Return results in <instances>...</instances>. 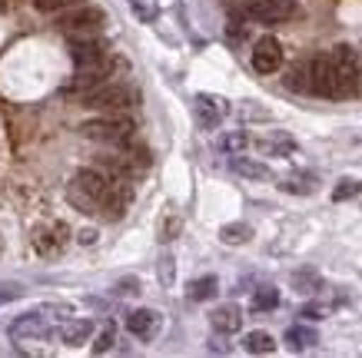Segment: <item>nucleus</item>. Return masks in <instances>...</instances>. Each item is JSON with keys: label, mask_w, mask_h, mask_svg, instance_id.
<instances>
[{"label": "nucleus", "mask_w": 362, "mask_h": 358, "mask_svg": "<svg viewBox=\"0 0 362 358\" xmlns=\"http://www.w3.org/2000/svg\"><path fill=\"white\" fill-rule=\"evenodd\" d=\"M293 150H296V143L289 140V136H269V140H259V153H263V156H289Z\"/></svg>", "instance_id": "5701e85b"}, {"label": "nucleus", "mask_w": 362, "mask_h": 358, "mask_svg": "<svg viewBox=\"0 0 362 358\" xmlns=\"http://www.w3.org/2000/svg\"><path fill=\"white\" fill-rule=\"evenodd\" d=\"M209 326L216 328L220 335H233V332L243 328V312L236 305H220V309L209 312Z\"/></svg>", "instance_id": "2eb2a0df"}, {"label": "nucleus", "mask_w": 362, "mask_h": 358, "mask_svg": "<svg viewBox=\"0 0 362 358\" xmlns=\"http://www.w3.org/2000/svg\"><path fill=\"white\" fill-rule=\"evenodd\" d=\"M33 249L40 252V256H60L66 249V239H70V229L66 222H44V226L33 229Z\"/></svg>", "instance_id": "1a4fd4ad"}, {"label": "nucleus", "mask_w": 362, "mask_h": 358, "mask_svg": "<svg viewBox=\"0 0 362 358\" xmlns=\"http://www.w3.org/2000/svg\"><path fill=\"white\" fill-rule=\"evenodd\" d=\"M220 239L226 246H246L252 239V229L246 226V222H226V226L220 229Z\"/></svg>", "instance_id": "4be33fe9"}, {"label": "nucleus", "mask_w": 362, "mask_h": 358, "mask_svg": "<svg viewBox=\"0 0 362 358\" xmlns=\"http://www.w3.org/2000/svg\"><path fill=\"white\" fill-rule=\"evenodd\" d=\"M50 328H47V318L40 312H27V315H17L11 326V335L13 338H44Z\"/></svg>", "instance_id": "4468645a"}, {"label": "nucleus", "mask_w": 362, "mask_h": 358, "mask_svg": "<svg viewBox=\"0 0 362 358\" xmlns=\"http://www.w3.org/2000/svg\"><path fill=\"white\" fill-rule=\"evenodd\" d=\"M309 90L326 100H346V90H342L339 76H336V66H332L329 54H316L309 60Z\"/></svg>", "instance_id": "39448f33"}, {"label": "nucleus", "mask_w": 362, "mask_h": 358, "mask_svg": "<svg viewBox=\"0 0 362 358\" xmlns=\"http://www.w3.org/2000/svg\"><path fill=\"white\" fill-rule=\"evenodd\" d=\"M226 113H230V107H226L223 97H213V93H197L193 97V117H197L199 130H216Z\"/></svg>", "instance_id": "9d476101"}, {"label": "nucleus", "mask_w": 362, "mask_h": 358, "mask_svg": "<svg viewBox=\"0 0 362 358\" xmlns=\"http://www.w3.org/2000/svg\"><path fill=\"white\" fill-rule=\"evenodd\" d=\"M90 335H93V322H90V318H77V322H66V326L60 328V338H64L70 348H80Z\"/></svg>", "instance_id": "f3484780"}, {"label": "nucleus", "mask_w": 362, "mask_h": 358, "mask_svg": "<svg viewBox=\"0 0 362 358\" xmlns=\"http://www.w3.org/2000/svg\"><path fill=\"white\" fill-rule=\"evenodd\" d=\"M176 232H180V219H166L163 226H160V239H163V242L176 239Z\"/></svg>", "instance_id": "2f4dec72"}, {"label": "nucleus", "mask_w": 362, "mask_h": 358, "mask_svg": "<svg viewBox=\"0 0 362 358\" xmlns=\"http://www.w3.org/2000/svg\"><path fill=\"white\" fill-rule=\"evenodd\" d=\"M332 66H336V76H339V83H342V90H346V97H352L356 90H359V56H356V50L352 47H336L332 50Z\"/></svg>", "instance_id": "9b49d317"}, {"label": "nucleus", "mask_w": 362, "mask_h": 358, "mask_svg": "<svg viewBox=\"0 0 362 358\" xmlns=\"http://www.w3.org/2000/svg\"><path fill=\"white\" fill-rule=\"evenodd\" d=\"M17 289H7V292H4V285H0V302H11V299H17Z\"/></svg>", "instance_id": "c9c22d12"}, {"label": "nucleus", "mask_w": 362, "mask_h": 358, "mask_svg": "<svg viewBox=\"0 0 362 358\" xmlns=\"http://www.w3.org/2000/svg\"><path fill=\"white\" fill-rule=\"evenodd\" d=\"M70 60L77 66V73H110V50L100 44L97 37H70Z\"/></svg>", "instance_id": "7ed1b4c3"}, {"label": "nucleus", "mask_w": 362, "mask_h": 358, "mask_svg": "<svg viewBox=\"0 0 362 358\" xmlns=\"http://www.w3.org/2000/svg\"><path fill=\"white\" fill-rule=\"evenodd\" d=\"M0 252H4V236H0Z\"/></svg>", "instance_id": "e433bc0d"}, {"label": "nucleus", "mask_w": 362, "mask_h": 358, "mask_svg": "<svg viewBox=\"0 0 362 358\" xmlns=\"http://www.w3.org/2000/svg\"><path fill=\"white\" fill-rule=\"evenodd\" d=\"M77 4L80 0H33V7L44 13H64V11H70V7H77Z\"/></svg>", "instance_id": "c85d7f7f"}, {"label": "nucleus", "mask_w": 362, "mask_h": 358, "mask_svg": "<svg viewBox=\"0 0 362 358\" xmlns=\"http://www.w3.org/2000/svg\"><path fill=\"white\" fill-rule=\"evenodd\" d=\"M243 348H246L250 355H273L276 338L269 335V332H263V328H256V332H250V335H243Z\"/></svg>", "instance_id": "6ab92c4d"}, {"label": "nucleus", "mask_w": 362, "mask_h": 358, "mask_svg": "<svg viewBox=\"0 0 362 358\" xmlns=\"http://www.w3.org/2000/svg\"><path fill=\"white\" fill-rule=\"evenodd\" d=\"M216 289H220L216 275H199V279H193V282L187 285V299L189 302H209V299L216 295Z\"/></svg>", "instance_id": "a211bd4d"}, {"label": "nucleus", "mask_w": 362, "mask_h": 358, "mask_svg": "<svg viewBox=\"0 0 362 358\" xmlns=\"http://www.w3.org/2000/svg\"><path fill=\"white\" fill-rule=\"evenodd\" d=\"M293 285H296V292L303 295H313L319 289V275L313 269H303V272H293Z\"/></svg>", "instance_id": "bb28decb"}, {"label": "nucleus", "mask_w": 362, "mask_h": 358, "mask_svg": "<svg viewBox=\"0 0 362 358\" xmlns=\"http://www.w3.org/2000/svg\"><path fill=\"white\" fill-rule=\"evenodd\" d=\"M160 326H163V318H160V312H153V309H133V312L127 315V332H130L133 338H140V342L156 338Z\"/></svg>", "instance_id": "ddd939ff"}, {"label": "nucleus", "mask_w": 362, "mask_h": 358, "mask_svg": "<svg viewBox=\"0 0 362 358\" xmlns=\"http://www.w3.org/2000/svg\"><path fill=\"white\" fill-rule=\"evenodd\" d=\"M316 342H319L316 328H309V326H293V328H286V345L293 348V352H306V348H313Z\"/></svg>", "instance_id": "aec40b11"}, {"label": "nucleus", "mask_w": 362, "mask_h": 358, "mask_svg": "<svg viewBox=\"0 0 362 358\" xmlns=\"http://www.w3.org/2000/svg\"><path fill=\"white\" fill-rule=\"evenodd\" d=\"M246 13H250V20L263 23V27H273V23L293 20L299 13V7H296V0H252L250 7H246Z\"/></svg>", "instance_id": "6e6552de"}, {"label": "nucleus", "mask_w": 362, "mask_h": 358, "mask_svg": "<svg viewBox=\"0 0 362 358\" xmlns=\"http://www.w3.org/2000/svg\"><path fill=\"white\" fill-rule=\"evenodd\" d=\"M156 275H160V282H163V285H173V275H176V269H173V256H160Z\"/></svg>", "instance_id": "7c9ffc66"}, {"label": "nucleus", "mask_w": 362, "mask_h": 358, "mask_svg": "<svg viewBox=\"0 0 362 358\" xmlns=\"http://www.w3.org/2000/svg\"><path fill=\"white\" fill-rule=\"evenodd\" d=\"M140 103V93L130 83H103V87L83 93V107L100 109V113H127Z\"/></svg>", "instance_id": "20e7f679"}, {"label": "nucleus", "mask_w": 362, "mask_h": 358, "mask_svg": "<svg viewBox=\"0 0 362 358\" xmlns=\"http://www.w3.org/2000/svg\"><path fill=\"white\" fill-rule=\"evenodd\" d=\"M250 146V136L243 130H236V133H226V136H220V150L223 153H230V156H236V153H243Z\"/></svg>", "instance_id": "a878e982"}, {"label": "nucleus", "mask_w": 362, "mask_h": 358, "mask_svg": "<svg viewBox=\"0 0 362 358\" xmlns=\"http://www.w3.org/2000/svg\"><path fill=\"white\" fill-rule=\"evenodd\" d=\"M110 189V176L103 173L100 166L93 169H80L70 186H66V199L80 209V213H100V203H103V196Z\"/></svg>", "instance_id": "f257e3e1"}, {"label": "nucleus", "mask_w": 362, "mask_h": 358, "mask_svg": "<svg viewBox=\"0 0 362 358\" xmlns=\"http://www.w3.org/2000/svg\"><path fill=\"white\" fill-rule=\"evenodd\" d=\"M303 315H306V318H322V309H316V305H306V309H303Z\"/></svg>", "instance_id": "f704fd0d"}, {"label": "nucleus", "mask_w": 362, "mask_h": 358, "mask_svg": "<svg viewBox=\"0 0 362 358\" xmlns=\"http://www.w3.org/2000/svg\"><path fill=\"white\" fill-rule=\"evenodd\" d=\"M140 292V282L136 279H120L117 282V295H136Z\"/></svg>", "instance_id": "473e14b6"}, {"label": "nucleus", "mask_w": 362, "mask_h": 358, "mask_svg": "<svg viewBox=\"0 0 362 358\" xmlns=\"http://www.w3.org/2000/svg\"><path fill=\"white\" fill-rule=\"evenodd\" d=\"M230 169L236 176H243V179H252V183H266V179H273V173H269V166L266 163H256V160H246V156H233L230 160Z\"/></svg>", "instance_id": "dca6fc26"}, {"label": "nucleus", "mask_w": 362, "mask_h": 358, "mask_svg": "<svg viewBox=\"0 0 362 358\" xmlns=\"http://www.w3.org/2000/svg\"><path fill=\"white\" fill-rule=\"evenodd\" d=\"M279 186H283L286 193H299V196H309V193H316L319 189L313 173H293V176H286Z\"/></svg>", "instance_id": "412c9836"}, {"label": "nucleus", "mask_w": 362, "mask_h": 358, "mask_svg": "<svg viewBox=\"0 0 362 358\" xmlns=\"http://www.w3.org/2000/svg\"><path fill=\"white\" fill-rule=\"evenodd\" d=\"M276 305H279V292H276L273 285H259L256 295H252V309L256 312H273Z\"/></svg>", "instance_id": "b1692460"}, {"label": "nucleus", "mask_w": 362, "mask_h": 358, "mask_svg": "<svg viewBox=\"0 0 362 358\" xmlns=\"http://www.w3.org/2000/svg\"><path fill=\"white\" fill-rule=\"evenodd\" d=\"M60 30L66 37H97L103 27H107V17L97 7H74V11L60 13Z\"/></svg>", "instance_id": "423d86ee"}, {"label": "nucleus", "mask_w": 362, "mask_h": 358, "mask_svg": "<svg viewBox=\"0 0 362 358\" xmlns=\"http://www.w3.org/2000/svg\"><path fill=\"white\" fill-rule=\"evenodd\" d=\"M83 136L93 143H107V146H123V143L133 140V119L123 117V113H103V117H93L87 119L83 126Z\"/></svg>", "instance_id": "f03ea898"}, {"label": "nucleus", "mask_w": 362, "mask_h": 358, "mask_svg": "<svg viewBox=\"0 0 362 358\" xmlns=\"http://www.w3.org/2000/svg\"><path fill=\"white\" fill-rule=\"evenodd\" d=\"M226 4H243V0H226Z\"/></svg>", "instance_id": "4c0bfd02"}, {"label": "nucleus", "mask_w": 362, "mask_h": 358, "mask_svg": "<svg viewBox=\"0 0 362 358\" xmlns=\"http://www.w3.org/2000/svg\"><path fill=\"white\" fill-rule=\"evenodd\" d=\"M286 87L289 90H309V60L306 64H293L286 70Z\"/></svg>", "instance_id": "393cba45"}, {"label": "nucleus", "mask_w": 362, "mask_h": 358, "mask_svg": "<svg viewBox=\"0 0 362 358\" xmlns=\"http://www.w3.org/2000/svg\"><path fill=\"white\" fill-rule=\"evenodd\" d=\"M283 66V44L276 40V37H259L256 40V47H252V70L256 73H276Z\"/></svg>", "instance_id": "f8f14e48"}, {"label": "nucleus", "mask_w": 362, "mask_h": 358, "mask_svg": "<svg viewBox=\"0 0 362 358\" xmlns=\"http://www.w3.org/2000/svg\"><path fill=\"white\" fill-rule=\"evenodd\" d=\"M113 342H117V332H113V326H107L103 332L97 335V342H93V355H103V352H110Z\"/></svg>", "instance_id": "c756f323"}, {"label": "nucleus", "mask_w": 362, "mask_h": 358, "mask_svg": "<svg viewBox=\"0 0 362 358\" xmlns=\"http://www.w3.org/2000/svg\"><path fill=\"white\" fill-rule=\"evenodd\" d=\"M359 193H362L359 179H339L336 189H332V199H336V203H346V199H356Z\"/></svg>", "instance_id": "cd10ccee"}, {"label": "nucleus", "mask_w": 362, "mask_h": 358, "mask_svg": "<svg viewBox=\"0 0 362 358\" xmlns=\"http://www.w3.org/2000/svg\"><path fill=\"white\" fill-rule=\"evenodd\" d=\"M77 239L83 246H93V242H97V232H93V229H83V232H77Z\"/></svg>", "instance_id": "72a5a7b5"}, {"label": "nucleus", "mask_w": 362, "mask_h": 358, "mask_svg": "<svg viewBox=\"0 0 362 358\" xmlns=\"http://www.w3.org/2000/svg\"><path fill=\"white\" fill-rule=\"evenodd\" d=\"M133 203V186L130 179H123V176H110V189L103 196V203H100V219H107V222H117V219L127 216V209Z\"/></svg>", "instance_id": "0eeeda50"}]
</instances>
